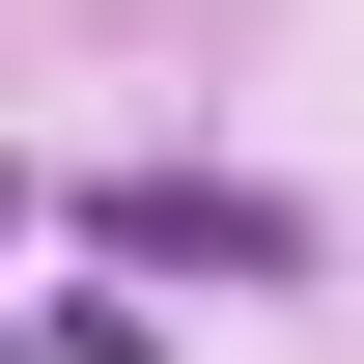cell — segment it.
I'll list each match as a JSON object with an SVG mask.
<instances>
[{
  "label": "cell",
  "mask_w": 364,
  "mask_h": 364,
  "mask_svg": "<svg viewBox=\"0 0 364 364\" xmlns=\"http://www.w3.org/2000/svg\"><path fill=\"white\" fill-rule=\"evenodd\" d=\"M112 252H196V280H309V225H280V196H85Z\"/></svg>",
  "instance_id": "obj_1"
}]
</instances>
